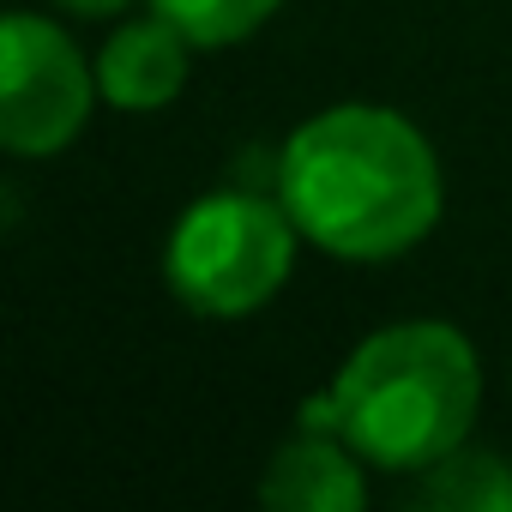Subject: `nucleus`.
<instances>
[{"label":"nucleus","mask_w":512,"mask_h":512,"mask_svg":"<svg viewBox=\"0 0 512 512\" xmlns=\"http://www.w3.org/2000/svg\"><path fill=\"white\" fill-rule=\"evenodd\" d=\"M278 199L296 229L338 260H392L440 223L446 181L434 145L398 109L338 103L290 133Z\"/></svg>","instance_id":"obj_1"},{"label":"nucleus","mask_w":512,"mask_h":512,"mask_svg":"<svg viewBox=\"0 0 512 512\" xmlns=\"http://www.w3.org/2000/svg\"><path fill=\"white\" fill-rule=\"evenodd\" d=\"M482 410V362L446 320H404L356 344L332 380V428L380 470H428L464 446Z\"/></svg>","instance_id":"obj_2"},{"label":"nucleus","mask_w":512,"mask_h":512,"mask_svg":"<svg viewBox=\"0 0 512 512\" xmlns=\"http://www.w3.org/2000/svg\"><path fill=\"white\" fill-rule=\"evenodd\" d=\"M296 217L284 199L260 193H211L181 211L169 235V290L211 320H241L253 308H266L290 272H296Z\"/></svg>","instance_id":"obj_3"},{"label":"nucleus","mask_w":512,"mask_h":512,"mask_svg":"<svg viewBox=\"0 0 512 512\" xmlns=\"http://www.w3.org/2000/svg\"><path fill=\"white\" fill-rule=\"evenodd\" d=\"M97 73L37 13H13L0 25V145L13 157H55L91 121Z\"/></svg>","instance_id":"obj_4"},{"label":"nucleus","mask_w":512,"mask_h":512,"mask_svg":"<svg viewBox=\"0 0 512 512\" xmlns=\"http://www.w3.org/2000/svg\"><path fill=\"white\" fill-rule=\"evenodd\" d=\"M187 37L169 25V19H139V25H121L103 55H97V91L115 103V109H163L181 97L187 85Z\"/></svg>","instance_id":"obj_5"},{"label":"nucleus","mask_w":512,"mask_h":512,"mask_svg":"<svg viewBox=\"0 0 512 512\" xmlns=\"http://www.w3.org/2000/svg\"><path fill=\"white\" fill-rule=\"evenodd\" d=\"M260 500L278 506V512H362L368 500V482L356 470V446L344 440H290L272 452L266 464V482H260Z\"/></svg>","instance_id":"obj_6"},{"label":"nucleus","mask_w":512,"mask_h":512,"mask_svg":"<svg viewBox=\"0 0 512 512\" xmlns=\"http://www.w3.org/2000/svg\"><path fill=\"white\" fill-rule=\"evenodd\" d=\"M284 0H151V13L169 19L193 49H229L247 43Z\"/></svg>","instance_id":"obj_7"},{"label":"nucleus","mask_w":512,"mask_h":512,"mask_svg":"<svg viewBox=\"0 0 512 512\" xmlns=\"http://www.w3.org/2000/svg\"><path fill=\"white\" fill-rule=\"evenodd\" d=\"M422 500H434V506H470V512L512 506V476H506L500 458H458V452H446L440 464H428V494Z\"/></svg>","instance_id":"obj_8"},{"label":"nucleus","mask_w":512,"mask_h":512,"mask_svg":"<svg viewBox=\"0 0 512 512\" xmlns=\"http://www.w3.org/2000/svg\"><path fill=\"white\" fill-rule=\"evenodd\" d=\"M67 13H79V19H103V13H121L127 0H61Z\"/></svg>","instance_id":"obj_9"}]
</instances>
